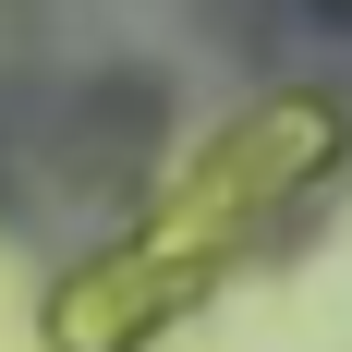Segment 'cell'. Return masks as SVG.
Here are the masks:
<instances>
[{
  "label": "cell",
  "mask_w": 352,
  "mask_h": 352,
  "mask_svg": "<svg viewBox=\"0 0 352 352\" xmlns=\"http://www.w3.org/2000/svg\"><path fill=\"white\" fill-rule=\"evenodd\" d=\"M340 158H352V122L328 98H255V109H231V122L158 182V207H146L122 243H98L85 267L49 280V304H36L49 352H146L170 316H195L316 182H340Z\"/></svg>",
  "instance_id": "6da1fadb"
}]
</instances>
